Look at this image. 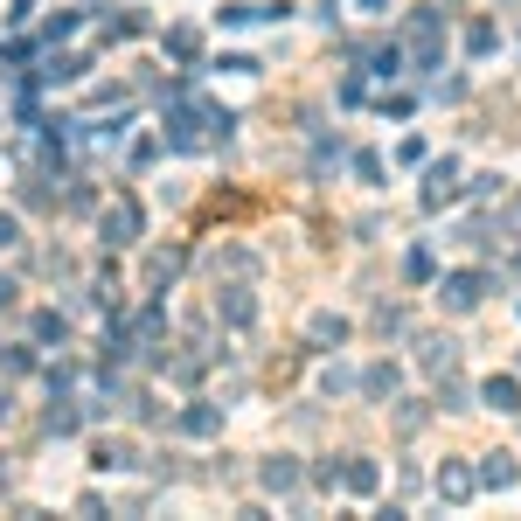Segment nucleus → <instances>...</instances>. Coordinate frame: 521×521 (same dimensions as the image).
<instances>
[{
  "instance_id": "f257e3e1",
  "label": "nucleus",
  "mask_w": 521,
  "mask_h": 521,
  "mask_svg": "<svg viewBox=\"0 0 521 521\" xmlns=\"http://www.w3.org/2000/svg\"><path fill=\"white\" fill-rule=\"evenodd\" d=\"M480 292H487V271H452V278H438V299H445L452 313H473Z\"/></svg>"
},
{
  "instance_id": "f03ea898",
  "label": "nucleus",
  "mask_w": 521,
  "mask_h": 521,
  "mask_svg": "<svg viewBox=\"0 0 521 521\" xmlns=\"http://www.w3.org/2000/svg\"><path fill=\"white\" fill-rule=\"evenodd\" d=\"M473 494H480V473H473V466H459V459H445V466H438V501L466 508Z\"/></svg>"
},
{
  "instance_id": "7ed1b4c3",
  "label": "nucleus",
  "mask_w": 521,
  "mask_h": 521,
  "mask_svg": "<svg viewBox=\"0 0 521 521\" xmlns=\"http://www.w3.org/2000/svg\"><path fill=\"white\" fill-rule=\"evenodd\" d=\"M132 237H139V202L119 195V202L105 209V244H132Z\"/></svg>"
},
{
  "instance_id": "20e7f679",
  "label": "nucleus",
  "mask_w": 521,
  "mask_h": 521,
  "mask_svg": "<svg viewBox=\"0 0 521 521\" xmlns=\"http://www.w3.org/2000/svg\"><path fill=\"white\" fill-rule=\"evenodd\" d=\"M452 195H459V160H438L431 181H424V209H445Z\"/></svg>"
},
{
  "instance_id": "39448f33",
  "label": "nucleus",
  "mask_w": 521,
  "mask_h": 521,
  "mask_svg": "<svg viewBox=\"0 0 521 521\" xmlns=\"http://www.w3.org/2000/svg\"><path fill=\"white\" fill-rule=\"evenodd\" d=\"M216 313H223L230 327H251V320H258V299H251L244 285H223V292H216Z\"/></svg>"
},
{
  "instance_id": "423d86ee",
  "label": "nucleus",
  "mask_w": 521,
  "mask_h": 521,
  "mask_svg": "<svg viewBox=\"0 0 521 521\" xmlns=\"http://www.w3.org/2000/svg\"><path fill=\"white\" fill-rule=\"evenodd\" d=\"M480 403L508 417V410H521V383H515V376H487V383H480Z\"/></svg>"
},
{
  "instance_id": "0eeeda50",
  "label": "nucleus",
  "mask_w": 521,
  "mask_h": 521,
  "mask_svg": "<svg viewBox=\"0 0 521 521\" xmlns=\"http://www.w3.org/2000/svg\"><path fill=\"white\" fill-rule=\"evenodd\" d=\"M515 480H521V466H515V459H508V452H494V459L480 466V487H494V494H508Z\"/></svg>"
},
{
  "instance_id": "6e6552de",
  "label": "nucleus",
  "mask_w": 521,
  "mask_h": 521,
  "mask_svg": "<svg viewBox=\"0 0 521 521\" xmlns=\"http://www.w3.org/2000/svg\"><path fill=\"white\" fill-rule=\"evenodd\" d=\"M181 431L188 438H209V431H223V410L216 403H195V410H181Z\"/></svg>"
},
{
  "instance_id": "1a4fd4ad",
  "label": "nucleus",
  "mask_w": 521,
  "mask_h": 521,
  "mask_svg": "<svg viewBox=\"0 0 521 521\" xmlns=\"http://www.w3.org/2000/svg\"><path fill=\"white\" fill-rule=\"evenodd\" d=\"M417 355H424V369H452V362H459V341H445V334H424V348H417Z\"/></svg>"
},
{
  "instance_id": "9d476101",
  "label": "nucleus",
  "mask_w": 521,
  "mask_h": 521,
  "mask_svg": "<svg viewBox=\"0 0 521 521\" xmlns=\"http://www.w3.org/2000/svg\"><path fill=\"white\" fill-rule=\"evenodd\" d=\"M306 334H313L320 348H327V341L341 348V341H348V320H341V313H313V327H306Z\"/></svg>"
},
{
  "instance_id": "9b49d317",
  "label": "nucleus",
  "mask_w": 521,
  "mask_h": 521,
  "mask_svg": "<svg viewBox=\"0 0 521 521\" xmlns=\"http://www.w3.org/2000/svg\"><path fill=\"white\" fill-rule=\"evenodd\" d=\"M98 466H105V473H126V466H139V459H132L126 438H105V445H98Z\"/></svg>"
},
{
  "instance_id": "f8f14e48",
  "label": "nucleus",
  "mask_w": 521,
  "mask_h": 521,
  "mask_svg": "<svg viewBox=\"0 0 521 521\" xmlns=\"http://www.w3.org/2000/svg\"><path fill=\"white\" fill-rule=\"evenodd\" d=\"M167 56H174V63H195V56H202V35H195V28H174V35H167Z\"/></svg>"
},
{
  "instance_id": "ddd939ff",
  "label": "nucleus",
  "mask_w": 521,
  "mask_h": 521,
  "mask_svg": "<svg viewBox=\"0 0 521 521\" xmlns=\"http://www.w3.org/2000/svg\"><path fill=\"white\" fill-rule=\"evenodd\" d=\"M264 487H271V494H292V487H299V466H292V459H271V466H264Z\"/></svg>"
},
{
  "instance_id": "4468645a",
  "label": "nucleus",
  "mask_w": 521,
  "mask_h": 521,
  "mask_svg": "<svg viewBox=\"0 0 521 521\" xmlns=\"http://www.w3.org/2000/svg\"><path fill=\"white\" fill-rule=\"evenodd\" d=\"M341 487H355V494H376V466H369V459H348V466H341Z\"/></svg>"
},
{
  "instance_id": "2eb2a0df",
  "label": "nucleus",
  "mask_w": 521,
  "mask_h": 521,
  "mask_svg": "<svg viewBox=\"0 0 521 521\" xmlns=\"http://www.w3.org/2000/svg\"><path fill=\"white\" fill-rule=\"evenodd\" d=\"M396 383H403V376H396L390 362H376V369L362 376V390H369V396H396Z\"/></svg>"
},
{
  "instance_id": "dca6fc26",
  "label": "nucleus",
  "mask_w": 521,
  "mask_h": 521,
  "mask_svg": "<svg viewBox=\"0 0 521 521\" xmlns=\"http://www.w3.org/2000/svg\"><path fill=\"white\" fill-rule=\"evenodd\" d=\"M369 70H376V77H396V70H403V56H396V42H390V49H369Z\"/></svg>"
},
{
  "instance_id": "f3484780",
  "label": "nucleus",
  "mask_w": 521,
  "mask_h": 521,
  "mask_svg": "<svg viewBox=\"0 0 521 521\" xmlns=\"http://www.w3.org/2000/svg\"><path fill=\"white\" fill-rule=\"evenodd\" d=\"M70 327H63V313H35V341H63Z\"/></svg>"
},
{
  "instance_id": "a211bd4d",
  "label": "nucleus",
  "mask_w": 521,
  "mask_h": 521,
  "mask_svg": "<svg viewBox=\"0 0 521 521\" xmlns=\"http://www.w3.org/2000/svg\"><path fill=\"white\" fill-rule=\"evenodd\" d=\"M77 424H84V417H77L70 403H49V431H56V438H63V431H77Z\"/></svg>"
},
{
  "instance_id": "6ab92c4d",
  "label": "nucleus",
  "mask_w": 521,
  "mask_h": 521,
  "mask_svg": "<svg viewBox=\"0 0 521 521\" xmlns=\"http://www.w3.org/2000/svg\"><path fill=\"white\" fill-rule=\"evenodd\" d=\"M14 244H21V223H14V216H0V251H14Z\"/></svg>"
},
{
  "instance_id": "aec40b11",
  "label": "nucleus",
  "mask_w": 521,
  "mask_h": 521,
  "mask_svg": "<svg viewBox=\"0 0 521 521\" xmlns=\"http://www.w3.org/2000/svg\"><path fill=\"white\" fill-rule=\"evenodd\" d=\"M7 299H14V285H7V278H0V306H7Z\"/></svg>"
},
{
  "instance_id": "412c9836",
  "label": "nucleus",
  "mask_w": 521,
  "mask_h": 521,
  "mask_svg": "<svg viewBox=\"0 0 521 521\" xmlns=\"http://www.w3.org/2000/svg\"><path fill=\"white\" fill-rule=\"evenodd\" d=\"M515 271H521V264H515Z\"/></svg>"
}]
</instances>
